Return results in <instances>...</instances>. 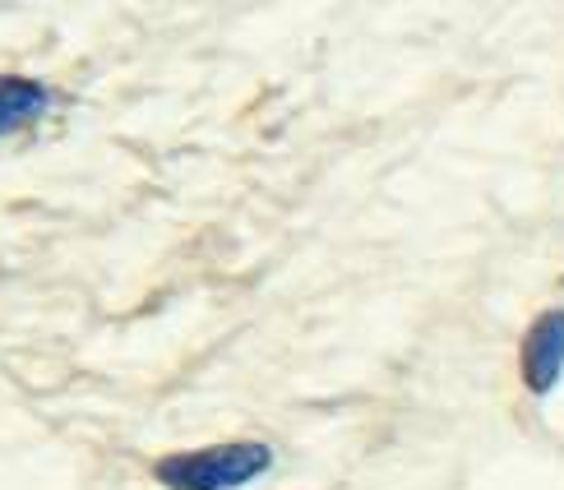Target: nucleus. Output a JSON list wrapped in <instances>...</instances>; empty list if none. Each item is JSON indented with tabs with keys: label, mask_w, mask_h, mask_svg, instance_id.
<instances>
[{
	"label": "nucleus",
	"mask_w": 564,
	"mask_h": 490,
	"mask_svg": "<svg viewBox=\"0 0 564 490\" xmlns=\"http://www.w3.org/2000/svg\"><path fill=\"white\" fill-rule=\"evenodd\" d=\"M564 375V311H546L532 319L523 338V384L528 393H551Z\"/></svg>",
	"instance_id": "nucleus-2"
},
{
	"label": "nucleus",
	"mask_w": 564,
	"mask_h": 490,
	"mask_svg": "<svg viewBox=\"0 0 564 490\" xmlns=\"http://www.w3.org/2000/svg\"><path fill=\"white\" fill-rule=\"evenodd\" d=\"M46 88L37 79L23 75H0V134H14L23 126H33L37 116L46 111Z\"/></svg>",
	"instance_id": "nucleus-3"
},
{
	"label": "nucleus",
	"mask_w": 564,
	"mask_h": 490,
	"mask_svg": "<svg viewBox=\"0 0 564 490\" xmlns=\"http://www.w3.org/2000/svg\"><path fill=\"white\" fill-rule=\"evenodd\" d=\"M269 468H273V449L264 439H227V445L158 458L153 477L167 490H241Z\"/></svg>",
	"instance_id": "nucleus-1"
}]
</instances>
